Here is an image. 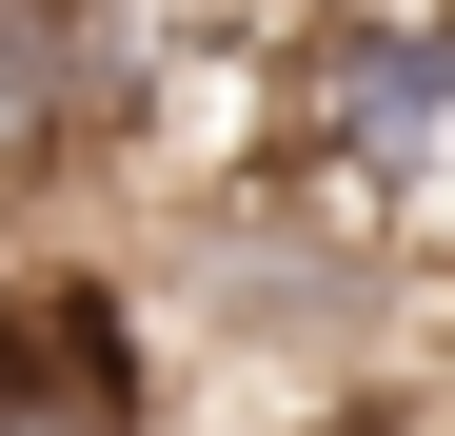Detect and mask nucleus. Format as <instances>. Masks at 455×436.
Returning a JSON list of instances; mask_svg holds the SVG:
<instances>
[{
  "label": "nucleus",
  "instance_id": "obj_1",
  "mask_svg": "<svg viewBox=\"0 0 455 436\" xmlns=\"http://www.w3.org/2000/svg\"><path fill=\"white\" fill-rule=\"evenodd\" d=\"M277 179L337 198L356 238L455 179V0H297L277 40Z\"/></svg>",
  "mask_w": 455,
  "mask_h": 436
},
{
  "label": "nucleus",
  "instance_id": "obj_2",
  "mask_svg": "<svg viewBox=\"0 0 455 436\" xmlns=\"http://www.w3.org/2000/svg\"><path fill=\"white\" fill-rule=\"evenodd\" d=\"M0 436H139V416H100V397H20V377H0Z\"/></svg>",
  "mask_w": 455,
  "mask_h": 436
}]
</instances>
